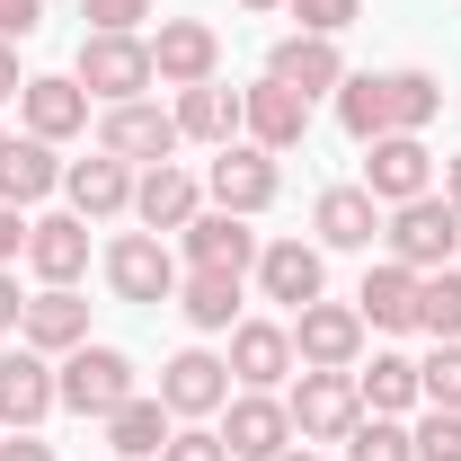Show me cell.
<instances>
[{
	"instance_id": "1",
	"label": "cell",
	"mask_w": 461,
	"mask_h": 461,
	"mask_svg": "<svg viewBox=\"0 0 461 461\" xmlns=\"http://www.w3.org/2000/svg\"><path fill=\"white\" fill-rule=\"evenodd\" d=\"M71 80L98 98V107H124V98H142L160 71H151V36H80V62H71Z\"/></svg>"
},
{
	"instance_id": "2",
	"label": "cell",
	"mask_w": 461,
	"mask_h": 461,
	"mask_svg": "<svg viewBox=\"0 0 461 461\" xmlns=\"http://www.w3.org/2000/svg\"><path fill=\"white\" fill-rule=\"evenodd\" d=\"M54 391H62L71 417H98V426H107L115 408L133 400V355H115V346H71L62 373H54Z\"/></svg>"
},
{
	"instance_id": "3",
	"label": "cell",
	"mask_w": 461,
	"mask_h": 461,
	"mask_svg": "<svg viewBox=\"0 0 461 461\" xmlns=\"http://www.w3.org/2000/svg\"><path fill=\"white\" fill-rule=\"evenodd\" d=\"M382 240H391V258H400V267L435 276V267H453V249H461V213L444 204V195H417V204H391Z\"/></svg>"
},
{
	"instance_id": "4",
	"label": "cell",
	"mask_w": 461,
	"mask_h": 461,
	"mask_svg": "<svg viewBox=\"0 0 461 461\" xmlns=\"http://www.w3.org/2000/svg\"><path fill=\"white\" fill-rule=\"evenodd\" d=\"M293 355H302V373H355V355H364V311H355V302H311V311H293Z\"/></svg>"
},
{
	"instance_id": "5",
	"label": "cell",
	"mask_w": 461,
	"mask_h": 461,
	"mask_svg": "<svg viewBox=\"0 0 461 461\" xmlns=\"http://www.w3.org/2000/svg\"><path fill=\"white\" fill-rule=\"evenodd\" d=\"M177 115L151 107V98H124V107H107V124H98V151H115L124 169L142 160V169H160V160H177Z\"/></svg>"
},
{
	"instance_id": "6",
	"label": "cell",
	"mask_w": 461,
	"mask_h": 461,
	"mask_svg": "<svg viewBox=\"0 0 461 461\" xmlns=\"http://www.w3.org/2000/svg\"><path fill=\"white\" fill-rule=\"evenodd\" d=\"M364 195H373V204H417V195H435V160H426V142H417V133H382V142H364Z\"/></svg>"
},
{
	"instance_id": "7",
	"label": "cell",
	"mask_w": 461,
	"mask_h": 461,
	"mask_svg": "<svg viewBox=\"0 0 461 461\" xmlns=\"http://www.w3.org/2000/svg\"><path fill=\"white\" fill-rule=\"evenodd\" d=\"M276 151H258V142H222L213 151V169H204V195L222 204V213H267L276 204Z\"/></svg>"
},
{
	"instance_id": "8",
	"label": "cell",
	"mask_w": 461,
	"mask_h": 461,
	"mask_svg": "<svg viewBox=\"0 0 461 461\" xmlns=\"http://www.w3.org/2000/svg\"><path fill=\"white\" fill-rule=\"evenodd\" d=\"M107 285H115V302H177L169 240H160V230H124L107 249Z\"/></svg>"
},
{
	"instance_id": "9",
	"label": "cell",
	"mask_w": 461,
	"mask_h": 461,
	"mask_svg": "<svg viewBox=\"0 0 461 461\" xmlns=\"http://www.w3.org/2000/svg\"><path fill=\"white\" fill-rule=\"evenodd\" d=\"M285 408H293V435H302V444H346L355 417H364L355 373H302V391H293Z\"/></svg>"
},
{
	"instance_id": "10",
	"label": "cell",
	"mask_w": 461,
	"mask_h": 461,
	"mask_svg": "<svg viewBox=\"0 0 461 461\" xmlns=\"http://www.w3.org/2000/svg\"><path fill=\"white\" fill-rule=\"evenodd\" d=\"M240 133L285 160V151H302V133H311V98L285 89V80H258V89H240Z\"/></svg>"
},
{
	"instance_id": "11",
	"label": "cell",
	"mask_w": 461,
	"mask_h": 461,
	"mask_svg": "<svg viewBox=\"0 0 461 461\" xmlns=\"http://www.w3.org/2000/svg\"><path fill=\"white\" fill-rule=\"evenodd\" d=\"M222 444L230 461H276L293 444V408L276 391H240V400H222Z\"/></svg>"
},
{
	"instance_id": "12",
	"label": "cell",
	"mask_w": 461,
	"mask_h": 461,
	"mask_svg": "<svg viewBox=\"0 0 461 461\" xmlns=\"http://www.w3.org/2000/svg\"><path fill=\"white\" fill-rule=\"evenodd\" d=\"M213 62H222V36H213L204 18H160V36H151V71H160L169 89H204Z\"/></svg>"
},
{
	"instance_id": "13",
	"label": "cell",
	"mask_w": 461,
	"mask_h": 461,
	"mask_svg": "<svg viewBox=\"0 0 461 461\" xmlns=\"http://www.w3.org/2000/svg\"><path fill=\"white\" fill-rule=\"evenodd\" d=\"M258 293H267V302H285V311H311V302L329 293L320 249H311V240H267V249H258Z\"/></svg>"
},
{
	"instance_id": "14",
	"label": "cell",
	"mask_w": 461,
	"mask_h": 461,
	"mask_svg": "<svg viewBox=\"0 0 461 461\" xmlns=\"http://www.w3.org/2000/svg\"><path fill=\"white\" fill-rule=\"evenodd\" d=\"M222 400H230V364H222V355L186 346V355L160 364V408H169V417H213Z\"/></svg>"
},
{
	"instance_id": "15",
	"label": "cell",
	"mask_w": 461,
	"mask_h": 461,
	"mask_svg": "<svg viewBox=\"0 0 461 461\" xmlns=\"http://www.w3.org/2000/svg\"><path fill=\"white\" fill-rule=\"evenodd\" d=\"M45 408H62V391H54V364H45L36 346L18 338L9 355H0V426L18 435V426H36Z\"/></svg>"
},
{
	"instance_id": "16",
	"label": "cell",
	"mask_w": 461,
	"mask_h": 461,
	"mask_svg": "<svg viewBox=\"0 0 461 461\" xmlns=\"http://www.w3.org/2000/svg\"><path fill=\"white\" fill-rule=\"evenodd\" d=\"M18 115H27V133H36V142H71V133L89 124V89H80L71 71H45V80H27V89H18Z\"/></svg>"
},
{
	"instance_id": "17",
	"label": "cell",
	"mask_w": 461,
	"mask_h": 461,
	"mask_svg": "<svg viewBox=\"0 0 461 461\" xmlns=\"http://www.w3.org/2000/svg\"><path fill=\"white\" fill-rule=\"evenodd\" d=\"M62 195H71V213H80V222H115V213H133V169H124L115 151L71 160V169H62Z\"/></svg>"
},
{
	"instance_id": "18",
	"label": "cell",
	"mask_w": 461,
	"mask_h": 461,
	"mask_svg": "<svg viewBox=\"0 0 461 461\" xmlns=\"http://www.w3.org/2000/svg\"><path fill=\"white\" fill-rule=\"evenodd\" d=\"M293 373V329H276V320H240L230 329V382L240 391H276Z\"/></svg>"
},
{
	"instance_id": "19",
	"label": "cell",
	"mask_w": 461,
	"mask_h": 461,
	"mask_svg": "<svg viewBox=\"0 0 461 461\" xmlns=\"http://www.w3.org/2000/svg\"><path fill=\"white\" fill-rule=\"evenodd\" d=\"M177 240H186V258H195V267H222V276H249V267H258V230H249V213H222V204H213V213H195Z\"/></svg>"
},
{
	"instance_id": "20",
	"label": "cell",
	"mask_w": 461,
	"mask_h": 461,
	"mask_svg": "<svg viewBox=\"0 0 461 461\" xmlns=\"http://www.w3.org/2000/svg\"><path fill=\"white\" fill-rule=\"evenodd\" d=\"M27 267H36V285H80V267H89V222H80V213L27 222Z\"/></svg>"
},
{
	"instance_id": "21",
	"label": "cell",
	"mask_w": 461,
	"mask_h": 461,
	"mask_svg": "<svg viewBox=\"0 0 461 461\" xmlns=\"http://www.w3.org/2000/svg\"><path fill=\"white\" fill-rule=\"evenodd\" d=\"M133 213H142V230H186L204 213V186L177 169V160H160V169L133 177Z\"/></svg>"
},
{
	"instance_id": "22",
	"label": "cell",
	"mask_w": 461,
	"mask_h": 461,
	"mask_svg": "<svg viewBox=\"0 0 461 461\" xmlns=\"http://www.w3.org/2000/svg\"><path fill=\"white\" fill-rule=\"evenodd\" d=\"M18 338L36 346V355H71V346H89V302H80L71 285H45L36 302H27Z\"/></svg>"
},
{
	"instance_id": "23",
	"label": "cell",
	"mask_w": 461,
	"mask_h": 461,
	"mask_svg": "<svg viewBox=\"0 0 461 461\" xmlns=\"http://www.w3.org/2000/svg\"><path fill=\"white\" fill-rule=\"evenodd\" d=\"M267 80H285V89H302V98L338 89V80H346V62H338V36H302V27H293L285 45L267 54Z\"/></svg>"
},
{
	"instance_id": "24",
	"label": "cell",
	"mask_w": 461,
	"mask_h": 461,
	"mask_svg": "<svg viewBox=\"0 0 461 461\" xmlns=\"http://www.w3.org/2000/svg\"><path fill=\"white\" fill-rule=\"evenodd\" d=\"M54 186H62L54 142H36V133H27V142H0V204H18V213H27V204H45Z\"/></svg>"
},
{
	"instance_id": "25",
	"label": "cell",
	"mask_w": 461,
	"mask_h": 461,
	"mask_svg": "<svg viewBox=\"0 0 461 461\" xmlns=\"http://www.w3.org/2000/svg\"><path fill=\"white\" fill-rule=\"evenodd\" d=\"M311 230H320L329 249H373V240H382V204H373L364 186H329V195L311 204Z\"/></svg>"
},
{
	"instance_id": "26",
	"label": "cell",
	"mask_w": 461,
	"mask_h": 461,
	"mask_svg": "<svg viewBox=\"0 0 461 461\" xmlns=\"http://www.w3.org/2000/svg\"><path fill=\"white\" fill-rule=\"evenodd\" d=\"M355 311H364V329H417V267H373L364 293H355Z\"/></svg>"
},
{
	"instance_id": "27",
	"label": "cell",
	"mask_w": 461,
	"mask_h": 461,
	"mask_svg": "<svg viewBox=\"0 0 461 461\" xmlns=\"http://www.w3.org/2000/svg\"><path fill=\"white\" fill-rule=\"evenodd\" d=\"M177 311H186V329H240V276L222 267H195V276H177Z\"/></svg>"
},
{
	"instance_id": "28",
	"label": "cell",
	"mask_w": 461,
	"mask_h": 461,
	"mask_svg": "<svg viewBox=\"0 0 461 461\" xmlns=\"http://www.w3.org/2000/svg\"><path fill=\"white\" fill-rule=\"evenodd\" d=\"M177 133L222 151L230 133H240V89H222V80H204V89H177Z\"/></svg>"
},
{
	"instance_id": "29",
	"label": "cell",
	"mask_w": 461,
	"mask_h": 461,
	"mask_svg": "<svg viewBox=\"0 0 461 461\" xmlns=\"http://www.w3.org/2000/svg\"><path fill=\"white\" fill-rule=\"evenodd\" d=\"M169 435H177V426H169V408H160V400H142V391H133V400L107 417V453H124V461H151L160 444H169Z\"/></svg>"
},
{
	"instance_id": "30",
	"label": "cell",
	"mask_w": 461,
	"mask_h": 461,
	"mask_svg": "<svg viewBox=\"0 0 461 461\" xmlns=\"http://www.w3.org/2000/svg\"><path fill=\"white\" fill-rule=\"evenodd\" d=\"M338 124L355 142H382V133H391V89H382L373 71H346L338 80Z\"/></svg>"
},
{
	"instance_id": "31",
	"label": "cell",
	"mask_w": 461,
	"mask_h": 461,
	"mask_svg": "<svg viewBox=\"0 0 461 461\" xmlns=\"http://www.w3.org/2000/svg\"><path fill=\"white\" fill-rule=\"evenodd\" d=\"M355 400L373 408V417L417 408V400H426V391H417V364H408V355H373V373H355Z\"/></svg>"
},
{
	"instance_id": "32",
	"label": "cell",
	"mask_w": 461,
	"mask_h": 461,
	"mask_svg": "<svg viewBox=\"0 0 461 461\" xmlns=\"http://www.w3.org/2000/svg\"><path fill=\"white\" fill-rule=\"evenodd\" d=\"M382 89H391V133H426L435 107H444V80L435 71H382Z\"/></svg>"
},
{
	"instance_id": "33",
	"label": "cell",
	"mask_w": 461,
	"mask_h": 461,
	"mask_svg": "<svg viewBox=\"0 0 461 461\" xmlns=\"http://www.w3.org/2000/svg\"><path fill=\"white\" fill-rule=\"evenodd\" d=\"M417 329H435V346L461 338V267H435V276H417Z\"/></svg>"
},
{
	"instance_id": "34",
	"label": "cell",
	"mask_w": 461,
	"mask_h": 461,
	"mask_svg": "<svg viewBox=\"0 0 461 461\" xmlns=\"http://www.w3.org/2000/svg\"><path fill=\"white\" fill-rule=\"evenodd\" d=\"M346 461H417L400 417H355V435H346Z\"/></svg>"
},
{
	"instance_id": "35",
	"label": "cell",
	"mask_w": 461,
	"mask_h": 461,
	"mask_svg": "<svg viewBox=\"0 0 461 461\" xmlns=\"http://www.w3.org/2000/svg\"><path fill=\"white\" fill-rule=\"evenodd\" d=\"M417 391H426V408H461V338H444L417 364Z\"/></svg>"
},
{
	"instance_id": "36",
	"label": "cell",
	"mask_w": 461,
	"mask_h": 461,
	"mask_svg": "<svg viewBox=\"0 0 461 461\" xmlns=\"http://www.w3.org/2000/svg\"><path fill=\"white\" fill-rule=\"evenodd\" d=\"M408 444H417V461H461V408H426V426Z\"/></svg>"
},
{
	"instance_id": "37",
	"label": "cell",
	"mask_w": 461,
	"mask_h": 461,
	"mask_svg": "<svg viewBox=\"0 0 461 461\" xmlns=\"http://www.w3.org/2000/svg\"><path fill=\"white\" fill-rule=\"evenodd\" d=\"M285 9L302 18V36H338V27L364 18V0H285Z\"/></svg>"
},
{
	"instance_id": "38",
	"label": "cell",
	"mask_w": 461,
	"mask_h": 461,
	"mask_svg": "<svg viewBox=\"0 0 461 461\" xmlns=\"http://www.w3.org/2000/svg\"><path fill=\"white\" fill-rule=\"evenodd\" d=\"M80 18H89L98 36H142V18H151V0H80Z\"/></svg>"
},
{
	"instance_id": "39",
	"label": "cell",
	"mask_w": 461,
	"mask_h": 461,
	"mask_svg": "<svg viewBox=\"0 0 461 461\" xmlns=\"http://www.w3.org/2000/svg\"><path fill=\"white\" fill-rule=\"evenodd\" d=\"M160 461H230V444L213 435V426H195V417H186L169 444H160Z\"/></svg>"
},
{
	"instance_id": "40",
	"label": "cell",
	"mask_w": 461,
	"mask_h": 461,
	"mask_svg": "<svg viewBox=\"0 0 461 461\" xmlns=\"http://www.w3.org/2000/svg\"><path fill=\"white\" fill-rule=\"evenodd\" d=\"M36 27H45V0H0V45H18Z\"/></svg>"
},
{
	"instance_id": "41",
	"label": "cell",
	"mask_w": 461,
	"mask_h": 461,
	"mask_svg": "<svg viewBox=\"0 0 461 461\" xmlns=\"http://www.w3.org/2000/svg\"><path fill=\"white\" fill-rule=\"evenodd\" d=\"M9 258H27V213H18V204H0V267H9Z\"/></svg>"
},
{
	"instance_id": "42",
	"label": "cell",
	"mask_w": 461,
	"mask_h": 461,
	"mask_svg": "<svg viewBox=\"0 0 461 461\" xmlns=\"http://www.w3.org/2000/svg\"><path fill=\"white\" fill-rule=\"evenodd\" d=\"M0 461H54V444H36V435L18 426V435H0Z\"/></svg>"
},
{
	"instance_id": "43",
	"label": "cell",
	"mask_w": 461,
	"mask_h": 461,
	"mask_svg": "<svg viewBox=\"0 0 461 461\" xmlns=\"http://www.w3.org/2000/svg\"><path fill=\"white\" fill-rule=\"evenodd\" d=\"M18 320H27V302H18V276H9V267H0V338H9V329H18Z\"/></svg>"
},
{
	"instance_id": "44",
	"label": "cell",
	"mask_w": 461,
	"mask_h": 461,
	"mask_svg": "<svg viewBox=\"0 0 461 461\" xmlns=\"http://www.w3.org/2000/svg\"><path fill=\"white\" fill-rule=\"evenodd\" d=\"M18 89H27V71H18V54H9V45H0V107H9V98H18Z\"/></svg>"
},
{
	"instance_id": "45",
	"label": "cell",
	"mask_w": 461,
	"mask_h": 461,
	"mask_svg": "<svg viewBox=\"0 0 461 461\" xmlns=\"http://www.w3.org/2000/svg\"><path fill=\"white\" fill-rule=\"evenodd\" d=\"M444 204H453V213H461V151H453V160H444Z\"/></svg>"
},
{
	"instance_id": "46",
	"label": "cell",
	"mask_w": 461,
	"mask_h": 461,
	"mask_svg": "<svg viewBox=\"0 0 461 461\" xmlns=\"http://www.w3.org/2000/svg\"><path fill=\"white\" fill-rule=\"evenodd\" d=\"M276 461H320V453H311V444H285V453H276Z\"/></svg>"
},
{
	"instance_id": "47",
	"label": "cell",
	"mask_w": 461,
	"mask_h": 461,
	"mask_svg": "<svg viewBox=\"0 0 461 461\" xmlns=\"http://www.w3.org/2000/svg\"><path fill=\"white\" fill-rule=\"evenodd\" d=\"M249 9H285V0H249Z\"/></svg>"
},
{
	"instance_id": "48",
	"label": "cell",
	"mask_w": 461,
	"mask_h": 461,
	"mask_svg": "<svg viewBox=\"0 0 461 461\" xmlns=\"http://www.w3.org/2000/svg\"><path fill=\"white\" fill-rule=\"evenodd\" d=\"M0 142H9V133H0Z\"/></svg>"
}]
</instances>
